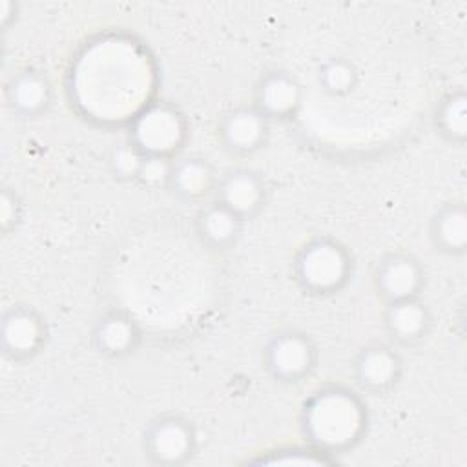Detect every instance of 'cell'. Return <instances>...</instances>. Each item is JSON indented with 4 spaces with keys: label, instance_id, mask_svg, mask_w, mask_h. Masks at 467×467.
<instances>
[{
    "label": "cell",
    "instance_id": "cell-16",
    "mask_svg": "<svg viewBox=\"0 0 467 467\" xmlns=\"http://www.w3.org/2000/svg\"><path fill=\"white\" fill-rule=\"evenodd\" d=\"M429 239L436 252L462 257L467 252V206L463 199H449L429 221Z\"/></svg>",
    "mask_w": 467,
    "mask_h": 467
},
{
    "label": "cell",
    "instance_id": "cell-13",
    "mask_svg": "<svg viewBox=\"0 0 467 467\" xmlns=\"http://www.w3.org/2000/svg\"><path fill=\"white\" fill-rule=\"evenodd\" d=\"M142 339L139 323L124 310L113 308L104 312L93 325L91 345L93 348L111 359L130 356Z\"/></svg>",
    "mask_w": 467,
    "mask_h": 467
},
{
    "label": "cell",
    "instance_id": "cell-20",
    "mask_svg": "<svg viewBox=\"0 0 467 467\" xmlns=\"http://www.w3.org/2000/svg\"><path fill=\"white\" fill-rule=\"evenodd\" d=\"M142 159L144 153L131 140L126 139L111 148L108 157V168L117 181L135 182Z\"/></svg>",
    "mask_w": 467,
    "mask_h": 467
},
{
    "label": "cell",
    "instance_id": "cell-3",
    "mask_svg": "<svg viewBox=\"0 0 467 467\" xmlns=\"http://www.w3.org/2000/svg\"><path fill=\"white\" fill-rule=\"evenodd\" d=\"M128 140L144 155L177 159L188 140V120L184 113L170 102H150L130 120Z\"/></svg>",
    "mask_w": 467,
    "mask_h": 467
},
{
    "label": "cell",
    "instance_id": "cell-19",
    "mask_svg": "<svg viewBox=\"0 0 467 467\" xmlns=\"http://www.w3.org/2000/svg\"><path fill=\"white\" fill-rule=\"evenodd\" d=\"M316 80L323 93L339 99L350 95L356 89L359 71L352 60L345 57H330L319 64Z\"/></svg>",
    "mask_w": 467,
    "mask_h": 467
},
{
    "label": "cell",
    "instance_id": "cell-18",
    "mask_svg": "<svg viewBox=\"0 0 467 467\" xmlns=\"http://www.w3.org/2000/svg\"><path fill=\"white\" fill-rule=\"evenodd\" d=\"M436 133L454 146H463L467 140V95L463 88L445 93L434 108Z\"/></svg>",
    "mask_w": 467,
    "mask_h": 467
},
{
    "label": "cell",
    "instance_id": "cell-2",
    "mask_svg": "<svg viewBox=\"0 0 467 467\" xmlns=\"http://www.w3.org/2000/svg\"><path fill=\"white\" fill-rule=\"evenodd\" d=\"M352 255L332 235L321 234L305 241L292 261V279L297 288L312 297L341 292L352 277Z\"/></svg>",
    "mask_w": 467,
    "mask_h": 467
},
{
    "label": "cell",
    "instance_id": "cell-10",
    "mask_svg": "<svg viewBox=\"0 0 467 467\" xmlns=\"http://www.w3.org/2000/svg\"><path fill=\"white\" fill-rule=\"evenodd\" d=\"M265 177L252 168H232L219 175L213 199L243 221L255 217L266 202Z\"/></svg>",
    "mask_w": 467,
    "mask_h": 467
},
{
    "label": "cell",
    "instance_id": "cell-7",
    "mask_svg": "<svg viewBox=\"0 0 467 467\" xmlns=\"http://www.w3.org/2000/svg\"><path fill=\"white\" fill-rule=\"evenodd\" d=\"M372 286L383 305L420 297L425 286V270L420 259L409 252H387L372 270Z\"/></svg>",
    "mask_w": 467,
    "mask_h": 467
},
{
    "label": "cell",
    "instance_id": "cell-9",
    "mask_svg": "<svg viewBox=\"0 0 467 467\" xmlns=\"http://www.w3.org/2000/svg\"><path fill=\"white\" fill-rule=\"evenodd\" d=\"M270 124V119H266L254 104H239L221 115L217 122V139L232 155H254L266 144Z\"/></svg>",
    "mask_w": 467,
    "mask_h": 467
},
{
    "label": "cell",
    "instance_id": "cell-14",
    "mask_svg": "<svg viewBox=\"0 0 467 467\" xmlns=\"http://www.w3.org/2000/svg\"><path fill=\"white\" fill-rule=\"evenodd\" d=\"M219 175L202 157H177L173 161L168 192L184 202L202 204L213 199Z\"/></svg>",
    "mask_w": 467,
    "mask_h": 467
},
{
    "label": "cell",
    "instance_id": "cell-6",
    "mask_svg": "<svg viewBox=\"0 0 467 467\" xmlns=\"http://www.w3.org/2000/svg\"><path fill=\"white\" fill-rule=\"evenodd\" d=\"M47 323L31 305H11L2 312L0 347L7 359L26 361L40 354L47 341Z\"/></svg>",
    "mask_w": 467,
    "mask_h": 467
},
{
    "label": "cell",
    "instance_id": "cell-15",
    "mask_svg": "<svg viewBox=\"0 0 467 467\" xmlns=\"http://www.w3.org/2000/svg\"><path fill=\"white\" fill-rule=\"evenodd\" d=\"M5 100L15 115L35 119L49 109L53 86L42 71L20 69L5 84Z\"/></svg>",
    "mask_w": 467,
    "mask_h": 467
},
{
    "label": "cell",
    "instance_id": "cell-12",
    "mask_svg": "<svg viewBox=\"0 0 467 467\" xmlns=\"http://www.w3.org/2000/svg\"><path fill=\"white\" fill-rule=\"evenodd\" d=\"M381 323L392 343L416 345L431 332L432 314L420 296L383 305Z\"/></svg>",
    "mask_w": 467,
    "mask_h": 467
},
{
    "label": "cell",
    "instance_id": "cell-21",
    "mask_svg": "<svg viewBox=\"0 0 467 467\" xmlns=\"http://www.w3.org/2000/svg\"><path fill=\"white\" fill-rule=\"evenodd\" d=\"M254 463H270V465H332L336 463V458L316 451L310 445L303 447H286V449H277L268 452L266 456H261L254 460Z\"/></svg>",
    "mask_w": 467,
    "mask_h": 467
},
{
    "label": "cell",
    "instance_id": "cell-4",
    "mask_svg": "<svg viewBox=\"0 0 467 467\" xmlns=\"http://www.w3.org/2000/svg\"><path fill=\"white\" fill-rule=\"evenodd\" d=\"M317 365V347L312 337L296 328L275 332L263 348L265 372L283 385L306 379Z\"/></svg>",
    "mask_w": 467,
    "mask_h": 467
},
{
    "label": "cell",
    "instance_id": "cell-22",
    "mask_svg": "<svg viewBox=\"0 0 467 467\" xmlns=\"http://www.w3.org/2000/svg\"><path fill=\"white\" fill-rule=\"evenodd\" d=\"M173 161L161 155H144L135 182L146 190H168Z\"/></svg>",
    "mask_w": 467,
    "mask_h": 467
},
{
    "label": "cell",
    "instance_id": "cell-23",
    "mask_svg": "<svg viewBox=\"0 0 467 467\" xmlns=\"http://www.w3.org/2000/svg\"><path fill=\"white\" fill-rule=\"evenodd\" d=\"M22 204L13 188L4 186L0 193V224L4 232H9L20 221Z\"/></svg>",
    "mask_w": 467,
    "mask_h": 467
},
{
    "label": "cell",
    "instance_id": "cell-11",
    "mask_svg": "<svg viewBox=\"0 0 467 467\" xmlns=\"http://www.w3.org/2000/svg\"><path fill=\"white\" fill-rule=\"evenodd\" d=\"M303 100L301 84L294 75L281 69H272L261 75L255 95L254 106L272 120H285L297 113Z\"/></svg>",
    "mask_w": 467,
    "mask_h": 467
},
{
    "label": "cell",
    "instance_id": "cell-17",
    "mask_svg": "<svg viewBox=\"0 0 467 467\" xmlns=\"http://www.w3.org/2000/svg\"><path fill=\"white\" fill-rule=\"evenodd\" d=\"M243 219L215 199L199 204L193 219L195 235L210 250L232 248L243 230Z\"/></svg>",
    "mask_w": 467,
    "mask_h": 467
},
{
    "label": "cell",
    "instance_id": "cell-5",
    "mask_svg": "<svg viewBox=\"0 0 467 467\" xmlns=\"http://www.w3.org/2000/svg\"><path fill=\"white\" fill-rule=\"evenodd\" d=\"M195 427L181 414H161L153 418L142 432V452L153 465H182L195 454Z\"/></svg>",
    "mask_w": 467,
    "mask_h": 467
},
{
    "label": "cell",
    "instance_id": "cell-1",
    "mask_svg": "<svg viewBox=\"0 0 467 467\" xmlns=\"http://www.w3.org/2000/svg\"><path fill=\"white\" fill-rule=\"evenodd\" d=\"M368 423L361 396L345 385H323L312 390L299 409V429L305 443L332 458L354 449Z\"/></svg>",
    "mask_w": 467,
    "mask_h": 467
},
{
    "label": "cell",
    "instance_id": "cell-8",
    "mask_svg": "<svg viewBox=\"0 0 467 467\" xmlns=\"http://www.w3.org/2000/svg\"><path fill=\"white\" fill-rule=\"evenodd\" d=\"M350 374L359 390L387 394L401 379L403 359L390 343H367L354 354Z\"/></svg>",
    "mask_w": 467,
    "mask_h": 467
}]
</instances>
